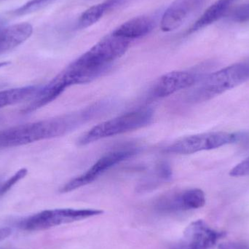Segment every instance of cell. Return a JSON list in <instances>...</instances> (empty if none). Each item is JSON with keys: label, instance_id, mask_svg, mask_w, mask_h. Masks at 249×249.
<instances>
[{"label": "cell", "instance_id": "7", "mask_svg": "<svg viewBox=\"0 0 249 249\" xmlns=\"http://www.w3.org/2000/svg\"><path fill=\"white\" fill-rule=\"evenodd\" d=\"M236 139V135L226 132L200 133L178 139L167 146L165 152L176 155H190L221 147L233 143Z\"/></svg>", "mask_w": 249, "mask_h": 249}, {"label": "cell", "instance_id": "6", "mask_svg": "<svg viewBox=\"0 0 249 249\" xmlns=\"http://www.w3.org/2000/svg\"><path fill=\"white\" fill-rule=\"evenodd\" d=\"M138 152H139V148L130 145V146H124V147L115 149L105 154L82 175L66 183L60 189V192L61 193H70L90 184L97 179L102 174H105L106 171L113 168L115 165L134 156Z\"/></svg>", "mask_w": 249, "mask_h": 249}, {"label": "cell", "instance_id": "23", "mask_svg": "<svg viewBox=\"0 0 249 249\" xmlns=\"http://www.w3.org/2000/svg\"><path fill=\"white\" fill-rule=\"evenodd\" d=\"M9 64H10V62H0V68H1V67H7Z\"/></svg>", "mask_w": 249, "mask_h": 249}, {"label": "cell", "instance_id": "12", "mask_svg": "<svg viewBox=\"0 0 249 249\" xmlns=\"http://www.w3.org/2000/svg\"><path fill=\"white\" fill-rule=\"evenodd\" d=\"M33 28L28 23L6 26L0 18V54L14 49L30 37Z\"/></svg>", "mask_w": 249, "mask_h": 249}, {"label": "cell", "instance_id": "2", "mask_svg": "<svg viewBox=\"0 0 249 249\" xmlns=\"http://www.w3.org/2000/svg\"><path fill=\"white\" fill-rule=\"evenodd\" d=\"M249 80V64L238 63L209 74L189 94L193 103L210 100Z\"/></svg>", "mask_w": 249, "mask_h": 249}, {"label": "cell", "instance_id": "10", "mask_svg": "<svg viewBox=\"0 0 249 249\" xmlns=\"http://www.w3.org/2000/svg\"><path fill=\"white\" fill-rule=\"evenodd\" d=\"M197 75L188 71H175L161 76L151 88L152 99H162L179 90L189 89L197 83Z\"/></svg>", "mask_w": 249, "mask_h": 249}, {"label": "cell", "instance_id": "1", "mask_svg": "<svg viewBox=\"0 0 249 249\" xmlns=\"http://www.w3.org/2000/svg\"><path fill=\"white\" fill-rule=\"evenodd\" d=\"M130 41L111 35L67 67L74 84H86L109 71L112 63L125 53Z\"/></svg>", "mask_w": 249, "mask_h": 249}, {"label": "cell", "instance_id": "13", "mask_svg": "<svg viewBox=\"0 0 249 249\" xmlns=\"http://www.w3.org/2000/svg\"><path fill=\"white\" fill-rule=\"evenodd\" d=\"M153 29V20L146 16L133 18L114 31L112 35L124 39H137L146 36Z\"/></svg>", "mask_w": 249, "mask_h": 249}, {"label": "cell", "instance_id": "24", "mask_svg": "<svg viewBox=\"0 0 249 249\" xmlns=\"http://www.w3.org/2000/svg\"><path fill=\"white\" fill-rule=\"evenodd\" d=\"M2 180L1 179V178H0V186H1V183H2Z\"/></svg>", "mask_w": 249, "mask_h": 249}, {"label": "cell", "instance_id": "4", "mask_svg": "<svg viewBox=\"0 0 249 249\" xmlns=\"http://www.w3.org/2000/svg\"><path fill=\"white\" fill-rule=\"evenodd\" d=\"M57 130L52 118L19 124L0 130V150L56 138Z\"/></svg>", "mask_w": 249, "mask_h": 249}, {"label": "cell", "instance_id": "11", "mask_svg": "<svg viewBox=\"0 0 249 249\" xmlns=\"http://www.w3.org/2000/svg\"><path fill=\"white\" fill-rule=\"evenodd\" d=\"M203 0H175L162 15L160 29L170 32L178 29L196 10Z\"/></svg>", "mask_w": 249, "mask_h": 249}, {"label": "cell", "instance_id": "22", "mask_svg": "<svg viewBox=\"0 0 249 249\" xmlns=\"http://www.w3.org/2000/svg\"><path fill=\"white\" fill-rule=\"evenodd\" d=\"M12 231L10 228H4L0 229V242L4 241V239L10 236L11 234Z\"/></svg>", "mask_w": 249, "mask_h": 249}, {"label": "cell", "instance_id": "18", "mask_svg": "<svg viewBox=\"0 0 249 249\" xmlns=\"http://www.w3.org/2000/svg\"><path fill=\"white\" fill-rule=\"evenodd\" d=\"M27 173L28 171L26 168H22V169L19 170L17 172L15 173L14 175L12 176L8 179L2 181L1 186H0V197L5 194L7 192H8L15 184H17L22 178H24Z\"/></svg>", "mask_w": 249, "mask_h": 249}, {"label": "cell", "instance_id": "19", "mask_svg": "<svg viewBox=\"0 0 249 249\" xmlns=\"http://www.w3.org/2000/svg\"><path fill=\"white\" fill-rule=\"evenodd\" d=\"M231 18L238 23L249 22V4H243L235 8L231 13Z\"/></svg>", "mask_w": 249, "mask_h": 249}, {"label": "cell", "instance_id": "15", "mask_svg": "<svg viewBox=\"0 0 249 249\" xmlns=\"http://www.w3.org/2000/svg\"><path fill=\"white\" fill-rule=\"evenodd\" d=\"M40 88V86H29L1 90L0 91V109L20 103L29 98L33 99Z\"/></svg>", "mask_w": 249, "mask_h": 249}, {"label": "cell", "instance_id": "8", "mask_svg": "<svg viewBox=\"0 0 249 249\" xmlns=\"http://www.w3.org/2000/svg\"><path fill=\"white\" fill-rule=\"evenodd\" d=\"M206 196L200 189H190L179 192H171L160 197L155 201V210L160 213H173L203 207Z\"/></svg>", "mask_w": 249, "mask_h": 249}, {"label": "cell", "instance_id": "16", "mask_svg": "<svg viewBox=\"0 0 249 249\" xmlns=\"http://www.w3.org/2000/svg\"><path fill=\"white\" fill-rule=\"evenodd\" d=\"M121 1V0H108L92 6L80 16L77 23V29H86L97 23L108 10L116 6Z\"/></svg>", "mask_w": 249, "mask_h": 249}, {"label": "cell", "instance_id": "5", "mask_svg": "<svg viewBox=\"0 0 249 249\" xmlns=\"http://www.w3.org/2000/svg\"><path fill=\"white\" fill-rule=\"evenodd\" d=\"M98 209H58L36 213L20 224L26 231H40L102 214Z\"/></svg>", "mask_w": 249, "mask_h": 249}, {"label": "cell", "instance_id": "3", "mask_svg": "<svg viewBox=\"0 0 249 249\" xmlns=\"http://www.w3.org/2000/svg\"><path fill=\"white\" fill-rule=\"evenodd\" d=\"M153 115V110L148 107L127 112L92 127L80 136L77 143L84 146L101 139L142 128L152 123Z\"/></svg>", "mask_w": 249, "mask_h": 249}, {"label": "cell", "instance_id": "20", "mask_svg": "<svg viewBox=\"0 0 249 249\" xmlns=\"http://www.w3.org/2000/svg\"><path fill=\"white\" fill-rule=\"evenodd\" d=\"M230 175L232 177H246L249 176V157L247 159L244 160L242 162L234 167L231 172Z\"/></svg>", "mask_w": 249, "mask_h": 249}, {"label": "cell", "instance_id": "14", "mask_svg": "<svg viewBox=\"0 0 249 249\" xmlns=\"http://www.w3.org/2000/svg\"><path fill=\"white\" fill-rule=\"evenodd\" d=\"M235 0H217L210 6L189 29L187 34L194 33L215 23L227 13Z\"/></svg>", "mask_w": 249, "mask_h": 249}, {"label": "cell", "instance_id": "21", "mask_svg": "<svg viewBox=\"0 0 249 249\" xmlns=\"http://www.w3.org/2000/svg\"><path fill=\"white\" fill-rule=\"evenodd\" d=\"M218 249H249V247L242 243L228 242L220 244Z\"/></svg>", "mask_w": 249, "mask_h": 249}, {"label": "cell", "instance_id": "17", "mask_svg": "<svg viewBox=\"0 0 249 249\" xmlns=\"http://www.w3.org/2000/svg\"><path fill=\"white\" fill-rule=\"evenodd\" d=\"M54 1L55 0H30V1L25 3L23 5L13 10V14L15 16H24V15L30 14V13L43 8L45 6L48 5Z\"/></svg>", "mask_w": 249, "mask_h": 249}, {"label": "cell", "instance_id": "9", "mask_svg": "<svg viewBox=\"0 0 249 249\" xmlns=\"http://www.w3.org/2000/svg\"><path fill=\"white\" fill-rule=\"evenodd\" d=\"M225 235L212 229L203 220H196L186 228L182 239L172 249H213Z\"/></svg>", "mask_w": 249, "mask_h": 249}]
</instances>
